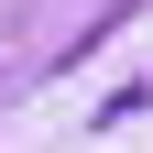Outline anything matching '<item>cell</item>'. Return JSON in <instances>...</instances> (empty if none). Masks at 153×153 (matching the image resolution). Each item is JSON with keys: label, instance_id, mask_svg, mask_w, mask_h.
<instances>
[{"label": "cell", "instance_id": "cell-1", "mask_svg": "<svg viewBox=\"0 0 153 153\" xmlns=\"http://www.w3.org/2000/svg\"><path fill=\"white\" fill-rule=\"evenodd\" d=\"M109 22H131V0H33V22H22V66H33V76L76 66Z\"/></svg>", "mask_w": 153, "mask_h": 153}]
</instances>
